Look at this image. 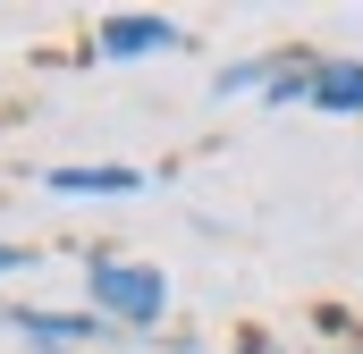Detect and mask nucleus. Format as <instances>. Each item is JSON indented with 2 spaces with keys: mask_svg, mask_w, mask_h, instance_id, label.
I'll use <instances>...</instances> for the list:
<instances>
[{
  "mask_svg": "<svg viewBox=\"0 0 363 354\" xmlns=\"http://www.w3.org/2000/svg\"><path fill=\"white\" fill-rule=\"evenodd\" d=\"M85 287H93V312L110 321V329H161V312H169V278L152 262H85Z\"/></svg>",
  "mask_w": 363,
  "mask_h": 354,
  "instance_id": "1",
  "label": "nucleus"
},
{
  "mask_svg": "<svg viewBox=\"0 0 363 354\" xmlns=\"http://www.w3.org/2000/svg\"><path fill=\"white\" fill-rule=\"evenodd\" d=\"M169 42H186L178 17H144V8H118V17L93 25V51H101V59H152V51H169Z\"/></svg>",
  "mask_w": 363,
  "mask_h": 354,
  "instance_id": "2",
  "label": "nucleus"
},
{
  "mask_svg": "<svg viewBox=\"0 0 363 354\" xmlns=\"http://www.w3.org/2000/svg\"><path fill=\"white\" fill-rule=\"evenodd\" d=\"M0 329H17V338H34V346H51V354H68V346H93V338H110V321L101 312H0Z\"/></svg>",
  "mask_w": 363,
  "mask_h": 354,
  "instance_id": "3",
  "label": "nucleus"
},
{
  "mask_svg": "<svg viewBox=\"0 0 363 354\" xmlns=\"http://www.w3.org/2000/svg\"><path fill=\"white\" fill-rule=\"evenodd\" d=\"M304 110H321V118H363V59H313Z\"/></svg>",
  "mask_w": 363,
  "mask_h": 354,
  "instance_id": "4",
  "label": "nucleus"
},
{
  "mask_svg": "<svg viewBox=\"0 0 363 354\" xmlns=\"http://www.w3.org/2000/svg\"><path fill=\"white\" fill-rule=\"evenodd\" d=\"M43 185L51 194H144V169H127V161H77V169H51Z\"/></svg>",
  "mask_w": 363,
  "mask_h": 354,
  "instance_id": "5",
  "label": "nucleus"
},
{
  "mask_svg": "<svg viewBox=\"0 0 363 354\" xmlns=\"http://www.w3.org/2000/svg\"><path fill=\"white\" fill-rule=\"evenodd\" d=\"M34 262V245H0V278H9V270H26Z\"/></svg>",
  "mask_w": 363,
  "mask_h": 354,
  "instance_id": "6",
  "label": "nucleus"
}]
</instances>
